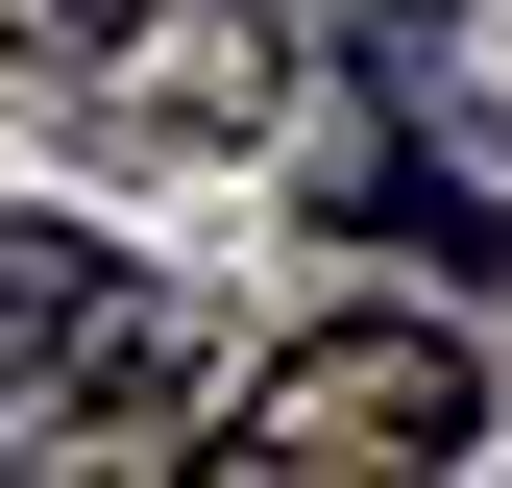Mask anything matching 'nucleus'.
Here are the masks:
<instances>
[{
    "mask_svg": "<svg viewBox=\"0 0 512 488\" xmlns=\"http://www.w3.org/2000/svg\"><path fill=\"white\" fill-rule=\"evenodd\" d=\"M0 49L122 147H269V98H293L269 0H0Z\"/></svg>",
    "mask_w": 512,
    "mask_h": 488,
    "instance_id": "3",
    "label": "nucleus"
},
{
    "mask_svg": "<svg viewBox=\"0 0 512 488\" xmlns=\"http://www.w3.org/2000/svg\"><path fill=\"white\" fill-rule=\"evenodd\" d=\"M464 440H488V366L439 318H317V342L244 366L171 464H220V488H391V464H464Z\"/></svg>",
    "mask_w": 512,
    "mask_h": 488,
    "instance_id": "1",
    "label": "nucleus"
},
{
    "mask_svg": "<svg viewBox=\"0 0 512 488\" xmlns=\"http://www.w3.org/2000/svg\"><path fill=\"white\" fill-rule=\"evenodd\" d=\"M171 293L122 269V244H74V220H0V464H171L147 415H171Z\"/></svg>",
    "mask_w": 512,
    "mask_h": 488,
    "instance_id": "2",
    "label": "nucleus"
}]
</instances>
